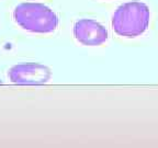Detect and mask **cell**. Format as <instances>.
<instances>
[{
	"label": "cell",
	"mask_w": 158,
	"mask_h": 148,
	"mask_svg": "<svg viewBox=\"0 0 158 148\" xmlns=\"http://www.w3.org/2000/svg\"><path fill=\"white\" fill-rule=\"evenodd\" d=\"M151 12L146 3L131 1L116 9L112 18V27L120 36L136 37L142 35L149 24Z\"/></svg>",
	"instance_id": "6da1fadb"
},
{
	"label": "cell",
	"mask_w": 158,
	"mask_h": 148,
	"mask_svg": "<svg viewBox=\"0 0 158 148\" xmlns=\"http://www.w3.org/2000/svg\"><path fill=\"white\" fill-rule=\"evenodd\" d=\"M9 78L18 84H42L51 78V70L41 64H20L9 72Z\"/></svg>",
	"instance_id": "3957f363"
},
{
	"label": "cell",
	"mask_w": 158,
	"mask_h": 148,
	"mask_svg": "<svg viewBox=\"0 0 158 148\" xmlns=\"http://www.w3.org/2000/svg\"><path fill=\"white\" fill-rule=\"evenodd\" d=\"M13 18L20 27L33 33L54 32L58 25L56 13L42 3H21L15 9Z\"/></svg>",
	"instance_id": "7a4b0ae2"
},
{
	"label": "cell",
	"mask_w": 158,
	"mask_h": 148,
	"mask_svg": "<svg viewBox=\"0 0 158 148\" xmlns=\"http://www.w3.org/2000/svg\"><path fill=\"white\" fill-rule=\"evenodd\" d=\"M75 39L82 45L98 46L108 39V30L91 19H81L74 25Z\"/></svg>",
	"instance_id": "277c9868"
}]
</instances>
